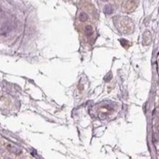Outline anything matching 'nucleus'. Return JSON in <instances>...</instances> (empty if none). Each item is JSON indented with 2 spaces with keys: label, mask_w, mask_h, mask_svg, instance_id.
Returning <instances> with one entry per match:
<instances>
[{
  "label": "nucleus",
  "mask_w": 159,
  "mask_h": 159,
  "mask_svg": "<svg viewBox=\"0 0 159 159\" xmlns=\"http://www.w3.org/2000/svg\"><path fill=\"white\" fill-rule=\"evenodd\" d=\"M85 33L87 36H90L92 35L93 33V29L91 26H86V28H85Z\"/></svg>",
  "instance_id": "1"
},
{
  "label": "nucleus",
  "mask_w": 159,
  "mask_h": 159,
  "mask_svg": "<svg viewBox=\"0 0 159 159\" xmlns=\"http://www.w3.org/2000/svg\"><path fill=\"white\" fill-rule=\"evenodd\" d=\"M104 12L106 14H111L113 13V8L110 5H106L104 8Z\"/></svg>",
  "instance_id": "2"
},
{
  "label": "nucleus",
  "mask_w": 159,
  "mask_h": 159,
  "mask_svg": "<svg viewBox=\"0 0 159 159\" xmlns=\"http://www.w3.org/2000/svg\"><path fill=\"white\" fill-rule=\"evenodd\" d=\"M102 1H105H105H108V0H102Z\"/></svg>",
  "instance_id": "5"
},
{
  "label": "nucleus",
  "mask_w": 159,
  "mask_h": 159,
  "mask_svg": "<svg viewBox=\"0 0 159 159\" xmlns=\"http://www.w3.org/2000/svg\"><path fill=\"white\" fill-rule=\"evenodd\" d=\"M88 19V15L86 13H81L80 15V20L83 22L86 21Z\"/></svg>",
  "instance_id": "3"
},
{
  "label": "nucleus",
  "mask_w": 159,
  "mask_h": 159,
  "mask_svg": "<svg viewBox=\"0 0 159 159\" xmlns=\"http://www.w3.org/2000/svg\"><path fill=\"white\" fill-rule=\"evenodd\" d=\"M120 42H121L122 47H126V46H128V44H129V42L127 41L126 39H120Z\"/></svg>",
  "instance_id": "4"
}]
</instances>
